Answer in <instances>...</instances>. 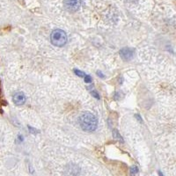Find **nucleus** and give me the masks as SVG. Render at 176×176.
<instances>
[{
	"mask_svg": "<svg viewBox=\"0 0 176 176\" xmlns=\"http://www.w3.org/2000/svg\"><path fill=\"white\" fill-rule=\"evenodd\" d=\"M74 72H75L76 75H77V76H79V77H85V76L86 75L85 72H83V71H79V70H74Z\"/></svg>",
	"mask_w": 176,
	"mask_h": 176,
	"instance_id": "0eeeda50",
	"label": "nucleus"
},
{
	"mask_svg": "<svg viewBox=\"0 0 176 176\" xmlns=\"http://www.w3.org/2000/svg\"><path fill=\"white\" fill-rule=\"evenodd\" d=\"M127 1H129V2H134V1H137V0H127Z\"/></svg>",
	"mask_w": 176,
	"mask_h": 176,
	"instance_id": "f8f14e48",
	"label": "nucleus"
},
{
	"mask_svg": "<svg viewBox=\"0 0 176 176\" xmlns=\"http://www.w3.org/2000/svg\"><path fill=\"white\" fill-rule=\"evenodd\" d=\"M26 100H27L26 95L22 92H18L14 93L13 97H12V101H13L14 104L17 105V106H21V105L25 104Z\"/></svg>",
	"mask_w": 176,
	"mask_h": 176,
	"instance_id": "39448f33",
	"label": "nucleus"
},
{
	"mask_svg": "<svg viewBox=\"0 0 176 176\" xmlns=\"http://www.w3.org/2000/svg\"><path fill=\"white\" fill-rule=\"evenodd\" d=\"M113 136H114V137H116V138H117V139H119V140H121V142H123V139L122 138V137L120 136V134L118 133V131L117 130H113Z\"/></svg>",
	"mask_w": 176,
	"mask_h": 176,
	"instance_id": "423d86ee",
	"label": "nucleus"
},
{
	"mask_svg": "<svg viewBox=\"0 0 176 176\" xmlns=\"http://www.w3.org/2000/svg\"><path fill=\"white\" fill-rule=\"evenodd\" d=\"M97 75H98V76H100L101 77H104V75H103V74L101 72V71H98V72H97Z\"/></svg>",
	"mask_w": 176,
	"mask_h": 176,
	"instance_id": "9b49d317",
	"label": "nucleus"
},
{
	"mask_svg": "<svg viewBox=\"0 0 176 176\" xmlns=\"http://www.w3.org/2000/svg\"><path fill=\"white\" fill-rule=\"evenodd\" d=\"M63 5L65 9L71 12H75L79 10L81 6V0H65Z\"/></svg>",
	"mask_w": 176,
	"mask_h": 176,
	"instance_id": "7ed1b4c3",
	"label": "nucleus"
},
{
	"mask_svg": "<svg viewBox=\"0 0 176 176\" xmlns=\"http://www.w3.org/2000/svg\"><path fill=\"white\" fill-rule=\"evenodd\" d=\"M78 122L81 129L85 131H93L97 129L98 120L96 116L90 112H84L78 118Z\"/></svg>",
	"mask_w": 176,
	"mask_h": 176,
	"instance_id": "f257e3e1",
	"label": "nucleus"
},
{
	"mask_svg": "<svg viewBox=\"0 0 176 176\" xmlns=\"http://www.w3.org/2000/svg\"><path fill=\"white\" fill-rule=\"evenodd\" d=\"M91 94L93 96V97L95 98V99H97V100H100V95H99V93L96 92V91H92L91 92Z\"/></svg>",
	"mask_w": 176,
	"mask_h": 176,
	"instance_id": "6e6552de",
	"label": "nucleus"
},
{
	"mask_svg": "<svg viewBox=\"0 0 176 176\" xmlns=\"http://www.w3.org/2000/svg\"><path fill=\"white\" fill-rule=\"evenodd\" d=\"M50 40L53 45L56 47H63L67 42V35L65 31L61 29H56L51 33Z\"/></svg>",
	"mask_w": 176,
	"mask_h": 176,
	"instance_id": "f03ea898",
	"label": "nucleus"
},
{
	"mask_svg": "<svg viewBox=\"0 0 176 176\" xmlns=\"http://www.w3.org/2000/svg\"><path fill=\"white\" fill-rule=\"evenodd\" d=\"M84 79H85V82H86V83L92 82V77H91L90 76H88V75H86V76L84 77Z\"/></svg>",
	"mask_w": 176,
	"mask_h": 176,
	"instance_id": "1a4fd4ad",
	"label": "nucleus"
},
{
	"mask_svg": "<svg viewBox=\"0 0 176 176\" xmlns=\"http://www.w3.org/2000/svg\"><path fill=\"white\" fill-rule=\"evenodd\" d=\"M130 172H131V174H135V173H137L138 172V169H137V166H133V167L131 168Z\"/></svg>",
	"mask_w": 176,
	"mask_h": 176,
	"instance_id": "9d476101",
	"label": "nucleus"
},
{
	"mask_svg": "<svg viewBox=\"0 0 176 176\" xmlns=\"http://www.w3.org/2000/svg\"><path fill=\"white\" fill-rule=\"evenodd\" d=\"M120 56L124 61H130L134 56V50L130 48H123L120 50Z\"/></svg>",
	"mask_w": 176,
	"mask_h": 176,
	"instance_id": "20e7f679",
	"label": "nucleus"
}]
</instances>
